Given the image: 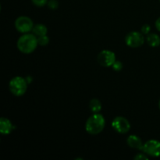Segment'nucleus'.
Segmentation results:
<instances>
[{"label": "nucleus", "mask_w": 160, "mask_h": 160, "mask_svg": "<svg viewBox=\"0 0 160 160\" xmlns=\"http://www.w3.org/2000/svg\"><path fill=\"white\" fill-rule=\"evenodd\" d=\"M112 67L115 71H120V70L123 69V63H122L120 61L116 60V62H114L113 65H112Z\"/></svg>", "instance_id": "nucleus-17"}, {"label": "nucleus", "mask_w": 160, "mask_h": 160, "mask_svg": "<svg viewBox=\"0 0 160 160\" xmlns=\"http://www.w3.org/2000/svg\"><path fill=\"white\" fill-rule=\"evenodd\" d=\"M159 1H160V0H159Z\"/></svg>", "instance_id": "nucleus-22"}, {"label": "nucleus", "mask_w": 160, "mask_h": 160, "mask_svg": "<svg viewBox=\"0 0 160 160\" xmlns=\"http://www.w3.org/2000/svg\"><path fill=\"white\" fill-rule=\"evenodd\" d=\"M146 155L152 157H159L160 156V142L157 140H148L144 144L143 150Z\"/></svg>", "instance_id": "nucleus-7"}, {"label": "nucleus", "mask_w": 160, "mask_h": 160, "mask_svg": "<svg viewBox=\"0 0 160 160\" xmlns=\"http://www.w3.org/2000/svg\"><path fill=\"white\" fill-rule=\"evenodd\" d=\"M9 88L12 95L15 96H22L24 95L28 89L27 80L22 77H15L9 81Z\"/></svg>", "instance_id": "nucleus-3"}, {"label": "nucleus", "mask_w": 160, "mask_h": 160, "mask_svg": "<svg viewBox=\"0 0 160 160\" xmlns=\"http://www.w3.org/2000/svg\"><path fill=\"white\" fill-rule=\"evenodd\" d=\"M106 126V120L102 114L94 113L87 120L85 123V130L88 134L96 135L103 131Z\"/></svg>", "instance_id": "nucleus-1"}, {"label": "nucleus", "mask_w": 160, "mask_h": 160, "mask_svg": "<svg viewBox=\"0 0 160 160\" xmlns=\"http://www.w3.org/2000/svg\"><path fill=\"white\" fill-rule=\"evenodd\" d=\"M97 59L102 67H109L116 62V55L110 50H103L98 55Z\"/></svg>", "instance_id": "nucleus-6"}, {"label": "nucleus", "mask_w": 160, "mask_h": 160, "mask_svg": "<svg viewBox=\"0 0 160 160\" xmlns=\"http://www.w3.org/2000/svg\"><path fill=\"white\" fill-rule=\"evenodd\" d=\"M125 42L128 46L131 48H138L142 46L145 42V38L142 33L138 31H132L128 34L125 38Z\"/></svg>", "instance_id": "nucleus-5"}, {"label": "nucleus", "mask_w": 160, "mask_h": 160, "mask_svg": "<svg viewBox=\"0 0 160 160\" xmlns=\"http://www.w3.org/2000/svg\"><path fill=\"white\" fill-rule=\"evenodd\" d=\"M38 37L34 34H25L20 36L17 41V48L24 54L33 52L37 48Z\"/></svg>", "instance_id": "nucleus-2"}, {"label": "nucleus", "mask_w": 160, "mask_h": 160, "mask_svg": "<svg viewBox=\"0 0 160 160\" xmlns=\"http://www.w3.org/2000/svg\"><path fill=\"white\" fill-rule=\"evenodd\" d=\"M151 30V27L148 24H145L144 26L142 27V32L144 34H148Z\"/></svg>", "instance_id": "nucleus-18"}, {"label": "nucleus", "mask_w": 160, "mask_h": 160, "mask_svg": "<svg viewBox=\"0 0 160 160\" xmlns=\"http://www.w3.org/2000/svg\"><path fill=\"white\" fill-rule=\"evenodd\" d=\"M148 158L145 156V154H142V153H140V154H138L137 156L134 157V159L135 160H144V159H148Z\"/></svg>", "instance_id": "nucleus-19"}, {"label": "nucleus", "mask_w": 160, "mask_h": 160, "mask_svg": "<svg viewBox=\"0 0 160 160\" xmlns=\"http://www.w3.org/2000/svg\"><path fill=\"white\" fill-rule=\"evenodd\" d=\"M89 107L92 112L97 113V112H99L102 109V103L97 98H92L89 103Z\"/></svg>", "instance_id": "nucleus-13"}, {"label": "nucleus", "mask_w": 160, "mask_h": 160, "mask_svg": "<svg viewBox=\"0 0 160 160\" xmlns=\"http://www.w3.org/2000/svg\"><path fill=\"white\" fill-rule=\"evenodd\" d=\"M33 34L37 37H40V36L46 35L47 32H48V29H47L46 26L44 24H37L34 26L33 28Z\"/></svg>", "instance_id": "nucleus-12"}, {"label": "nucleus", "mask_w": 160, "mask_h": 160, "mask_svg": "<svg viewBox=\"0 0 160 160\" xmlns=\"http://www.w3.org/2000/svg\"><path fill=\"white\" fill-rule=\"evenodd\" d=\"M112 127L117 132L120 134H126L131 129L129 121L123 117H115L112 122Z\"/></svg>", "instance_id": "nucleus-8"}, {"label": "nucleus", "mask_w": 160, "mask_h": 160, "mask_svg": "<svg viewBox=\"0 0 160 160\" xmlns=\"http://www.w3.org/2000/svg\"><path fill=\"white\" fill-rule=\"evenodd\" d=\"M33 2V4L36 6H38V7H42L44 6L45 5H46L48 3V0H31Z\"/></svg>", "instance_id": "nucleus-15"}, {"label": "nucleus", "mask_w": 160, "mask_h": 160, "mask_svg": "<svg viewBox=\"0 0 160 160\" xmlns=\"http://www.w3.org/2000/svg\"><path fill=\"white\" fill-rule=\"evenodd\" d=\"M15 28L19 32L28 33L33 30L34 23L30 17L21 16L16 20Z\"/></svg>", "instance_id": "nucleus-4"}, {"label": "nucleus", "mask_w": 160, "mask_h": 160, "mask_svg": "<svg viewBox=\"0 0 160 160\" xmlns=\"http://www.w3.org/2000/svg\"><path fill=\"white\" fill-rule=\"evenodd\" d=\"M156 28H157V30L160 31V17L158 18L156 21Z\"/></svg>", "instance_id": "nucleus-20"}, {"label": "nucleus", "mask_w": 160, "mask_h": 160, "mask_svg": "<svg viewBox=\"0 0 160 160\" xmlns=\"http://www.w3.org/2000/svg\"><path fill=\"white\" fill-rule=\"evenodd\" d=\"M127 142H128V145L131 148L138 150H143L144 144L142 143V139L138 137L137 135H135V134L130 135L127 139Z\"/></svg>", "instance_id": "nucleus-9"}, {"label": "nucleus", "mask_w": 160, "mask_h": 160, "mask_svg": "<svg viewBox=\"0 0 160 160\" xmlns=\"http://www.w3.org/2000/svg\"><path fill=\"white\" fill-rule=\"evenodd\" d=\"M47 4H48V7L52 9H57L58 6H59V2H58L57 0H49Z\"/></svg>", "instance_id": "nucleus-16"}, {"label": "nucleus", "mask_w": 160, "mask_h": 160, "mask_svg": "<svg viewBox=\"0 0 160 160\" xmlns=\"http://www.w3.org/2000/svg\"><path fill=\"white\" fill-rule=\"evenodd\" d=\"M147 42L150 46L158 47L160 45V37L156 34H147Z\"/></svg>", "instance_id": "nucleus-11"}, {"label": "nucleus", "mask_w": 160, "mask_h": 160, "mask_svg": "<svg viewBox=\"0 0 160 160\" xmlns=\"http://www.w3.org/2000/svg\"><path fill=\"white\" fill-rule=\"evenodd\" d=\"M159 109H160V100H159Z\"/></svg>", "instance_id": "nucleus-21"}, {"label": "nucleus", "mask_w": 160, "mask_h": 160, "mask_svg": "<svg viewBox=\"0 0 160 160\" xmlns=\"http://www.w3.org/2000/svg\"><path fill=\"white\" fill-rule=\"evenodd\" d=\"M12 128L13 127L9 119L6 118V117H2L0 119V132L2 134L8 135L12 132Z\"/></svg>", "instance_id": "nucleus-10"}, {"label": "nucleus", "mask_w": 160, "mask_h": 160, "mask_svg": "<svg viewBox=\"0 0 160 160\" xmlns=\"http://www.w3.org/2000/svg\"><path fill=\"white\" fill-rule=\"evenodd\" d=\"M38 45L45 46L49 43V38L47 35L40 36V37H38Z\"/></svg>", "instance_id": "nucleus-14"}]
</instances>
